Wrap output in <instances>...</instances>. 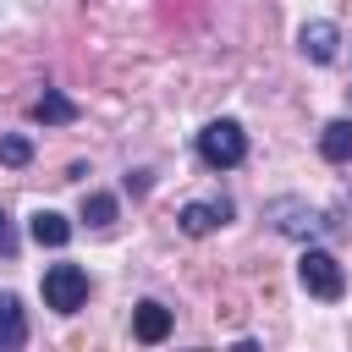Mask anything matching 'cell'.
<instances>
[{
	"instance_id": "6da1fadb",
	"label": "cell",
	"mask_w": 352,
	"mask_h": 352,
	"mask_svg": "<svg viewBox=\"0 0 352 352\" xmlns=\"http://www.w3.org/2000/svg\"><path fill=\"white\" fill-rule=\"evenodd\" d=\"M198 160L214 165V170L242 165V160H248V132H242L236 121H209V126L198 132Z\"/></svg>"
},
{
	"instance_id": "7a4b0ae2",
	"label": "cell",
	"mask_w": 352,
	"mask_h": 352,
	"mask_svg": "<svg viewBox=\"0 0 352 352\" xmlns=\"http://www.w3.org/2000/svg\"><path fill=\"white\" fill-rule=\"evenodd\" d=\"M297 280H302L308 297H324V302H336V297L346 292V275H341L336 253H324V248H308V253L297 258Z\"/></svg>"
},
{
	"instance_id": "30bf717a",
	"label": "cell",
	"mask_w": 352,
	"mask_h": 352,
	"mask_svg": "<svg viewBox=\"0 0 352 352\" xmlns=\"http://www.w3.org/2000/svg\"><path fill=\"white\" fill-rule=\"evenodd\" d=\"M33 121H44V126H66V121H77V104H72L66 94L44 88V99L33 104Z\"/></svg>"
},
{
	"instance_id": "3957f363",
	"label": "cell",
	"mask_w": 352,
	"mask_h": 352,
	"mask_svg": "<svg viewBox=\"0 0 352 352\" xmlns=\"http://www.w3.org/2000/svg\"><path fill=\"white\" fill-rule=\"evenodd\" d=\"M82 297H88V275H82L77 264H50V270H44V302H50L55 314H77Z\"/></svg>"
},
{
	"instance_id": "ba28073f",
	"label": "cell",
	"mask_w": 352,
	"mask_h": 352,
	"mask_svg": "<svg viewBox=\"0 0 352 352\" xmlns=\"http://www.w3.org/2000/svg\"><path fill=\"white\" fill-rule=\"evenodd\" d=\"M28 231H33V242H38V248H66V242H72V220H66V214H55V209H38Z\"/></svg>"
},
{
	"instance_id": "7c38bea8",
	"label": "cell",
	"mask_w": 352,
	"mask_h": 352,
	"mask_svg": "<svg viewBox=\"0 0 352 352\" xmlns=\"http://www.w3.org/2000/svg\"><path fill=\"white\" fill-rule=\"evenodd\" d=\"M28 160H33V143H28L22 132L0 138V165H28Z\"/></svg>"
},
{
	"instance_id": "52a82bcc",
	"label": "cell",
	"mask_w": 352,
	"mask_h": 352,
	"mask_svg": "<svg viewBox=\"0 0 352 352\" xmlns=\"http://www.w3.org/2000/svg\"><path fill=\"white\" fill-rule=\"evenodd\" d=\"M176 220H182V231H187V236H209L214 226H226V220H231V204H187Z\"/></svg>"
},
{
	"instance_id": "8992f818",
	"label": "cell",
	"mask_w": 352,
	"mask_h": 352,
	"mask_svg": "<svg viewBox=\"0 0 352 352\" xmlns=\"http://www.w3.org/2000/svg\"><path fill=\"white\" fill-rule=\"evenodd\" d=\"M22 341H28V314L11 292H0V352H22Z\"/></svg>"
},
{
	"instance_id": "9c48e42d",
	"label": "cell",
	"mask_w": 352,
	"mask_h": 352,
	"mask_svg": "<svg viewBox=\"0 0 352 352\" xmlns=\"http://www.w3.org/2000/svg\"><path fill=\"white\" fill-rule=\"evenodd\" d=\"M319 154H324L330 165H346V160H352V121H330V126L319 132Z\"/></svg>"
},
{
	"instance_id": "5b68a950",
	"label": "cell",
	"mask_w": 352,
	"mask_h": 352,
	"mask_svg": "<svg viewBox=\"0 0 352 352\" xmlns=\"http://www.w3.org/2000/svg\"><path fill=\"white\" fill-rule=\"evenodd\" d=\"M132 330H138V341H165L170 336V308L165 302H154V297H143L138 308H132Z\"/></svg>"
},
{
	"instance_id": "4fadbf2b",
	"label": "cell",
	"mask_w": 352,
	"mask_h": 352,
	"mask_svg": "<svg viewBox=\"0 0 352 352\" xmlns=\"http://www.w3.org/2000/svg\"><path fill=\"white\" fill-rule=\"evenodd\" d=\"M0 258H16V226L6 220V209H0Z\"/></svg>"
},
{
	"instance_id": "8fae6325",
	"label": "cell",
	"mask_w": 352,
	"mask_h": 352,
	"mask_svg": "<svg viewBox=\"0 0 352 352\" xmlns=\"http://www.w3.org/2000/svg\"><path fill=\"white\" fill-rule=\"evenodd\" d=\"M82 220H88L94 231H104V226L116 220V198H110V192H94V198H82Z\"/></svg>"
},
{
	"instance_id": "277c9868",
	"label": "cell",
	"mask_w": 352,
	"mask_h": 352,
	"mask_svg": "<svg viewBox=\"0 0 352 352\" xmlns=\"http://www.w3.org/2000/svg\"><path fill=\"white\" fill-rule=\"evenodd\" d=\"M297 44H302V55H308V60L330 66V60H336V44H341V33H336V22H302Z\"/></svg>"
}]
</instances>
